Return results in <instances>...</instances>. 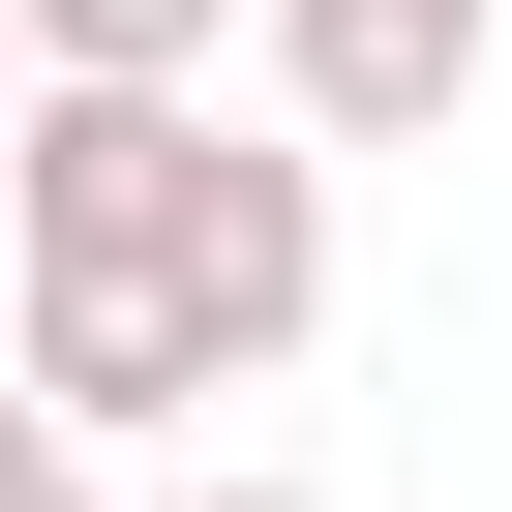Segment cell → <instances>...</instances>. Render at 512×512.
I'll use <instances>...</instances> for the list:
<instances>
[{
    "label": "cell",
    "mask_w": 512,
    "mask_h": 512,
    "mask_svg": "<svg viewBox=\"0 0 512 512\" xmlns=\"http://www.w3.org/2000/svg\"><path fill=\"white\" fill-rule=\"evenodd\" d=\"M31 91H61V31H31V0H0V121H31Z\"/></svg>",
    "instance_id": "7"
},
{
    "label": "cell",
    "mask_w": 512,
    "mask_h": 512,
    "mask_svg": "<svg viewBox=\"0 0 512 512\" xmlns=\"http://www.w3.org/2000/svg\"><path fill=\"white\" fill-rule=\"evenodd\" d=\"M0 211H31V272H151V241L211 211V91H121V61H61L31 121H0Z\"/></svg>",
    "instance_id": "1"
},
{
    "label": "cell",
    "mask_w": 512,
    "mask_h": 512,
    "mask_svg": "<svg viewBox=\"0 0 512 512\" xmlns=\"http://www.w3.org/2000/svg\"><path fill=\"white\" fill-rule=\"evenodd\" d=\"M31 31H61V61H121V91H211L272 0H31Z\"/></svg>",
    "instance_id": "4"
},
{
    "label": "cell",
    "mask_w": 512,
    "mask_h": 512,
    "mask_svg": "<svg viewBox=\"0 0 512 512\" xmlns=\"http://www.w3.org/2000/svg\"><path fill=\"white\" fill-rule=\"evenodd\" d=\"M512 61V0H272V91L332 151H452V91Z\"/></svg>",
    "instance_id": "3"
},
{
    "label": "cell",
    "mask_w": 512,
    "mask_h": 512,
    "mask_svg": "<svg viewBox=\"0 0 512 512\" xmlns=\"http://www.w3.org/2000/svg\"><path fill=\"white\" fill-rule=\"evenodd\" d=\"M0 362H31V392H61V422H91V452H181V422H211V392H241V362H211V302H181V272H31V332H0Z\"/></svg>",
    "instance_id": "2"
},
{
    "label": "cell",
    "mask_w": 512,
    "mask_h": 512,
    "mask_svg": "<svg viewBox=\"0 0 512 512\" xmlns=\"http://www.w3.org/2000/svg\"><path fill=\"white\" fill-rule=\"evenodd\" d=\"M0 512H121V452H91V422L31 392V362H0Z\"/></svg>",
    "instance_id": "5"
},
{
    "label": "cell",
    "mask_w": 512,
    "mask_h": 512,
    "mask_svg": "<svg viewBox=\"0 0 512 512\" xmlns=\"http://www.w3.org/2000/svg\"><path fill=\"white\" fill-rule=\"evenodd\" d=\"M151 512H332V482H241V452H211V482H151Z\"/></svg>",
    "instance_id": "6"
}]
</instances>
